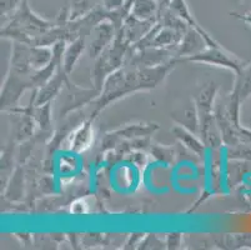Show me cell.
<instances>
[{
  "mask_svg": "<svg viewBox=\"0 0 251 250\" xmlns=\"http://www.w3.org/2000/svg\"><path fill=\"white\" fill-rule=\"evenodd\" d=\"M54 27V23L48 22L36 15L25 0L19 9L11 15L9 24L1 30V35L11 36L19 43L34 45L40 36L51 30Z\"/></svg>",
  "mask_w": 251,
  "mask_h": 250,
  "instance_id": "cell-1",
  "label": "cell"
},
{
  "mask_svg": "<svg viewBox=\"0 0 251 250\" xmlns=\"http://www.w3.org/2000/svg\"><path fill=\"white\" fill-rule=\"evenodd\" d=\"M186 59L191 61H199V63L230 69L236 75L240 74L245 69V63L244 61H241L240 59H237L236 56L226 52L218 43L214 45H210V47H206V49H204L202 52L198 53L195 55H191V56Z\"/></svg>",
  "mask_w": 251,
  "mask_h": 250,
  "instance_id": "cell-2",
  "label": "cell"
},
{
  "mask_svg": "<svg viewBox=\"0 0 251 250\" xmlns=\"http://www.w3.org/2000/svg\"><path fill=\"white\" fill-rule=\"evenodd\" d=\"M159 1L156 0H133L127 5V14L143 22H155L159 13Z\"/></svg>",
  "mask_w": 251,
  "mask_h": 250,
  "instance_id": "cell-3",
  "label": "cell"
},
{
  "mask_svg": "<svg viewBox=\"0 0 251 250\" xmlns=\"http://www.w3.org/2000/svg\"><path fill=\"white\" fill-rule=\"evenodd\" d=\"M157 129H159L157 124H131V125H126L122 129L109 133L106 134V137L113 139L114 141L118 139H135V138L152 134Z\"/></svg>",
  "mask_w": 251,
  "mask_h": 250,
  "instance_id": "cell-4",
  "label": "cell"
},
{
  "mask_svg": "<svg viewBox=\"0 0 251 250\" xmlns=\"http://www.w3.org/2000/svg\"><path fill=\"white\" fill-rule=\"evenodd\" d=\"M68 73L64 70V68H59L58 73L52 79H50L47 84L42 86V90L38 94V99H36V105H43L49 102L51 98L55 96V94L60 90V86L63 85L64 82H67Z\"/></svg>",
  "mask_w": 251,
  "mask_h": 250,
  "instance_id": "cell-5",
  "label": "cell"
},
{
  "mask_svg": "<svg viewBox=\"0 0 251 250\" xmlns=\"http://www.w3.org/2000/svg\"><path fill=\"white\" fill-rule=\"evenodd\" d=\"M100 4H102V0H69V5L67 6L69 20H76L85 17L99 8Z\"/></svg>",
  "mask_w": 251,
  "mask_h": 250,
  "instance_id": "cell-6",
  "label": "cell"
},
{
  "mask_svg": "<svg viewBox=\"0 0 251 250\" xmlns=\"http://www.w3.org/2000/svg\"><path fill=\"white\" fill-rule=\"evenodd\" d=\"M85 47V38L81 35L77 36L74 41L72 43L69 48L67 49V52L64 53V70L69 74L70 72L74 68L75 63L77 61L79 56H80L81 52L84 50Z\"/></svg>",
  "mask_w": 251,
  "mask_h": 250,
  "instance_id": "cell-7",
  "label": "cell"
},
{
  "mask_svg": "<svg viewBox=\"0 0 251 250\" xmlns=\"http://www.w3.org/2000/svg\"><path fill=\"white\" fill-rule=\"evenodd\" d=\"M174 134L176 135L180 139L182 144L188 149H190L191 151H194L195 154L200 155L204 153L205 149V143L204 141H200L198 138L195 137V133L190 132V130L185 129L182 127H176L174 129Z\"/></svg>",
  "mask_w": 251,
  "mask_h": 250,
  "instance_id": "cell-8",
  "label": "cell"
},
{
  "mask_svg": "<svg viewBox=\"0 0 251 250\" xmlns=\"http://www.w3.org/2000/svg\"><path fill=\"white\" fill-rule=\"evenodd\" d=\"M91 140H93V129L90 123H85L74 133V137H72V150H74L75 153H80L89 148Z\"/></svg>",
  "mask_w": 251,
  "mask_h": 250,
  "instance_id": "cell-9",
  "label": "cell"
},
{
  "mask_svg": "<svg viewBox=\"0 0 251 250\" xmlns=\"http://www.w3.org/2000/svg\"><path fill=\"white\" fill-rule=\"evenodd\" d=\"M175 121L179 124L180 127L185 128V129L190 130L193 133H198V128H199V115H196L195 108L190 107L182 110L180 118H174Z\"/></svg>",
  "mask_w": 251,
  "mask_h": 250,
  "instance_id": "cell-10",
  "label": "cell"
},
{
  "mask_svg": "<svg viewBox=\"0 0 251 250\" xmlns=\"http://www.w3.org/2000/svg\"><path fill=\"white\" fill-rule=\"evenodd\" d=\"M24 1L25 0H0V5H1V18L11 17V14H14Z\"/></svg>",
  "mask_w": 251,
  "mask_h": 250,
  "instance_id": "cell-11",
  "label": "cell"
},
{
  "mask_svg": "<svg viewBox=\"0 0 251 250\" xmlns=\"http://www.w3.org/2000/svg\"><path fill=\"white\" fill-rule=\"evenodd\" d=\"M245 1H246V0H245Z\"/></svg>",
  "mask_w": 251,
  "mask_h": 250,
  "instance_id": "cell-12",
  "label": "cell"
}]
</instances>
